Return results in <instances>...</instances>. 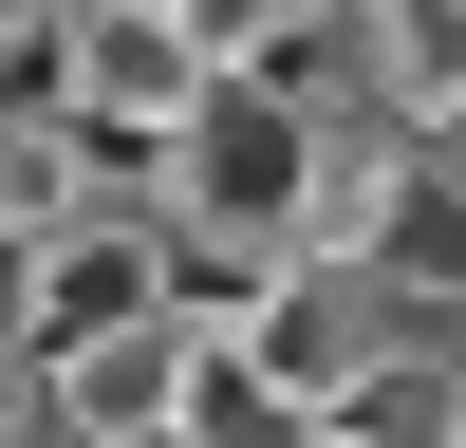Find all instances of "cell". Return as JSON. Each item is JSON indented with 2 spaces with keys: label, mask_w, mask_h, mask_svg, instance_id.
I'll use <instances>...</instances> for the list:
<instances>
[{
  "label": "cell",
  "mask_w": 466,
  "mask_h": 448,
  "mask_svg": "<svg viewBox=\"0 0 466 448\" xmlns=\"http://www.w3.org/2000/svg\"><path fill=\"white\" fill-rule=\"evenodd\" d=\"M299 187H318V112L280 75H206V112L168 131V224H224V243L299 261Z\"/></svg>",
  "instance_id": "obj_1"
},
{
  "label": "cell",
  "mask_w": 466,
  "mask_h": 448,
  "mask_svg": "<svg viewBox=\"0 0 466 448\" xmlns=\"http://www.w3.org/2000/svg\"><path fill=\"white\" fill-rule=\"evenodd\" d=\"M243 336H261V355H280V373H299V392H318V411H336V392H355V373H392V355H410V336H448V299H410V280H392V261H299V280H280V299H261V318H243Z\"/></svg>",
  "instance_id": "obj_2"
},
{
  "label": "cell",
  "mask_w": 466,
  "mask_h": 448,
  "mask_svg": "<svg viewBox=\"0 0 466 448\" xmlns=\"http://www.w3.org/2000/svg\"><path fill=\"white\" fill-rule=\"evenodd\" d=\"M56 411L94 448H168V411H187V373H206V318H112V336H56Z\"/></svg>",
  "instance_id": "obj_3"
},
{
  "label": "cell",
  "mask_w": 466,
  "mask_h": 448,
  "mask_svg": "<svg viewBox=\"0 0 466 448\" xmlns=\"http://www.w3.org/2000/svg\"><path fill=\"white\" fill-rule=\"evenodd\" d=\"M373 75L410 131H466V0H373Z\"/></svg>",
  "instance_id": "obj_4"
},
{
  "label": "cell",
  "mask_w": 466,
  "mask_h": 448,
  "mask_svg": "<svg viewBox=\"0 0 466 448\" xmlns=\"http://www.w3.org/2000/svg\"><path fill=\"white\" fill-rule=\"evenodd\" d=\"M168 19H187V37H206V56H224V75H243V56H280V37H299V19H318V0H168Z\"/></svg>",
  "instance_id": "obj_5"
},
{
  "label": "cell",
  "mask_w": 466,
  "mask_h": 448,
  "mask_svg": "<svg viewBox=\"0 0 466 448\" xmlns=\"http://www.w3.org/2000/svg\"><path fill=\"white\" fill-rule=\"evenodd\" d=\"M0 355H37V243L0 224Z\"/></svg>",
  "instance_id": "obj_6"
},
{
  "label": "cell",
  "mask_w": 466,
  "mask_h": 448,
  "mask_svg": "<svg viewBox=\"0 0 466 448\" xmlns=\"http://www.w3.org/2000/svg\"><path fill=\"white\" fill-rule=\"evenodd\" d=\"M37 411H56V373H37V355H0V448H19Z\"/></svg>",
  "instance_id": "obj_7"
},
{
  "label": "cell",
  "mask_w": 466,
  "mask_h": 448,
  "mask_svg": "<svg viewBox=\"0 0 466 448\" xmlns=\"http://www.w3.org/2000/svg\"><path fill=\"white\" fill-rule=\"evenodd\" d=\"M0 94H19V19H0Z\"/></svg>",
  "instance_id": "obj_8"
}]
</instances>
